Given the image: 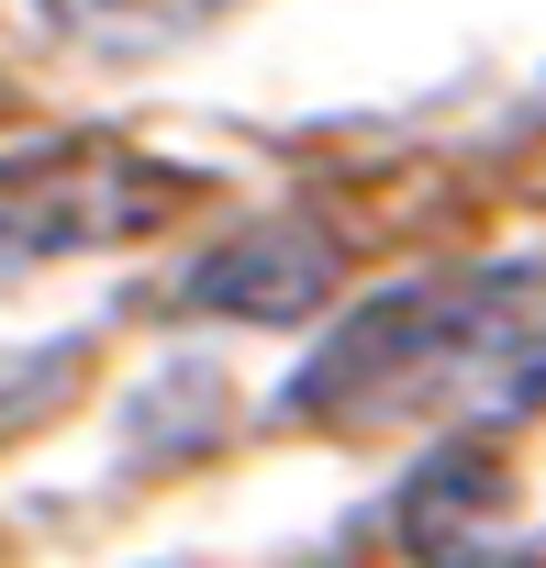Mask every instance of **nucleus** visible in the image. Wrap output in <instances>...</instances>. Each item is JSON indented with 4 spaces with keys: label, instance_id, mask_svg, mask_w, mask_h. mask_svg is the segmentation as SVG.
<instances>
[{
    "label": "nucleus",
    "instance_id": "nucleus-1",
    "mask_svg": "<svg viewBox=\"0 0 546 568\" xmlns=\"http://www.w3.org/2000/svg\"><path fill=\"white\" fill-rule=\"evenodd\" d=\"M468 302L479 278H413V291H380L368 313H346L324 335V357L291 379V413L302 424H368L413 390H446L457 379V335H468Z\"/></svg>",
    "mask_w": 546,
    "mask_h": 568
},
{
    "label": "nucleus",
    "instance_id": "nucleus-2",
    "mask_svg": "<svg viewBox=\"0 0 546 568\" xmlns=\"http://www.w3.org/2000/svg\"><path fill=\"white\" fill-rule=\"evenodd\" d=\"M179 212V179L123 156V145H23L0 156V256H79V245H123L156 234Z\"/></svg>",
    "mask_w": 546,
    "mask_h": 568
},
{
    "label": "nucleus",
    "instance_id": "nucleus-3",
    "mask_svg": "<svg viewBox=\"0 0 546 568\" xmlns=\"http://www.w3.org/2000/svg\"><path fill=\"white\" fill-rule=\"evenodd\" d=\"M335 278H346L335 234L302 223V212H280V223H245L212 256H190L168 302L179 313H212V324H313L335 302Z\"/></svg>",
    "mask_w": 546,
    "mask_h": 568
},
{
    "label": "nucleus",
    "instance_id": "nucleus-4",
    "mask_svg": "<svg viewBox=\"0 0 546 568\" xmlns=\"http://www.w3.org/2000/svg\"><path fill=\"white\" fill-rule=\"evenodd\" d=\"M502 524H513V479H502L491 435H446L391 501V535H402L413 568H479L502 546Z\"/></svg>",
    "mask_w": 546,
    "mask_h": 568
},
{
    "label": "nucleus",
    "instance_id": "nucleus-5",
    "mask_svg": "<svg viewBox=\"0 0 546 568\" xmlns=\"http://www.w3.org/2000/svg\"><path fill=\"white\" fill-rule=\"evenodd\" d=\"M479 424H513L546 402V267H491L468 335H457V379H446Z\"/></svg>",
    "mask_w": 546,
    "mask_h": 568
},
{
    "label": "nucleus",
    "instance_id": "nucleus-6",
    "mask_svg": "<svg viewBox=\"0 0 546 568\" xmlns=\"http://www.w3.org/2000/svg\"><path fill=\"white\" fill-rule=\"evenodd\" d=\"M234 12V0H46V23L101 45V57H156V45H190Z\"/></svg>",
    "mask_w": 546,
    "mask_h": 568
},
{
    "label": "nucleus",
    "instance_id": "nucleus-7",
    "mask_svg": "<svg viewBox=\"0 0 546 568\" xmlns=\"http://www.w3.org/2000/svg\"><path fill=\"white\" fill-rule=\"evenodd\" d=\"M79 379H90V346H79V335H46V346H23V357H0V435L46 424Z\"/></svg>",
    "mask_w": 546,
    "mask_h": 568
}]
</instances>
